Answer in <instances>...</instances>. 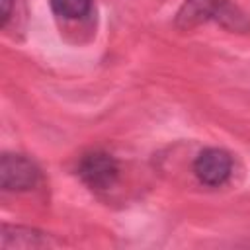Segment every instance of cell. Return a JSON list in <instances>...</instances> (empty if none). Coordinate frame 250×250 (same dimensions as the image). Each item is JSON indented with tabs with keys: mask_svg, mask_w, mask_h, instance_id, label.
Returning a JSON list of instances; mask_svg holds the SVG:
<instances>
[{
	"mask_svg": "<svg viewBox=\"0 0 250 250\" xmlns=\"http://www.w3.org/2000/svg\"><path fill=\"white\" fill-rule=\"evenodd\" d=\"M51 8L64 20H80L90 12L92 0H51Z\"/></svg>",
	"mask_w": 250,
	"mask_h": 250,
	"instance_id": "6",
	"label": "cell"
},
{
	"mask_svg": "<svg viewBox=\"0 0 250 250\" xmlns=\"http://www.w3.org/2000/svg\"><path fill=\"white\" fill-rule=\"evenodd\" d=\"M0 6H2V20H0V23H2V27H6L8 20L12 16V0H0Z\"/></svg>",
	"mask_w": 250,
	"mask_h": 250,
	"instance_id": "7",
	"label": "cell"
},
{
	"mask_svg": "<svg viewBox=\"0 0 250 250\" xmlns=\"http://www.w3.org/2000/svg\"><path fill=\"white\" fill-rule=\"evenodd\" d=\"M45 240L41 238V232L23 229V227H8L2 229V248H37L43 246Z\"/></svg>",
	"mask_w": 250,
	"mask_h": 250,
	"instance_id": "5",
	"label": "cell"
},
{
	"mask_svg": "<svg viewBox=\"0 0 250 250\" xmlns=\"http://www.w3.org/2000/svg\"><path fill=\"white\" fill-rule=\"evenodd\" d=\"M78 176L90 189L105 191L115 186L119 178V164L111 154L104 150H94L80 158Z\"/></svg>",
	"mask_w": 250,
	"mask_h": 250,
	"instance_id": "2",
	"label": "cell"
},
{
	"mask_svg": "<svg viewBox=\"0 0 250 250\" xmlns=\"http://www.w3.org/2000/svg\"><path fill=\"white\" fill-rule=\"evenodd\" d=\"M39 180V168L23 154H4L0 160V186L6 191L31 189Z\"/></svg>",
	"mask_w": 250,
	"mask_h": 250,
	"instance_id": "4",
	"label": "cell"
},
{
	"mask_svg": "<svg viewBox=\"0 0 250 250\" xmlns=\"http://www.w3.org/2000/svg\"><path fill=\"white\" fill-rule=\"evenodd\" d=\"M209 20H217L223 25H230L234 29L246 25L244 18L229 4V0H186L178 12L176 23L188 29Z\"/></svg>",
	"mask_w": 250,
	"mask_h": 250,
	"instance_id": "1",
	"label": "cell"
},
{
	"mask_svg": "<svg viewBox=\"0 0 250 250\" xmlns=\"http://www.w3.org/2000/svg\"><path fill=\"white\" fill-rule=\"evenodd\" d=\"M193 174L203 186H223L232 174V158L223 148H205L193 160Z\"/></svg>",
	"mask_w": 250,
	"mask_h": 250,
	"instance_id": "3",
	"label": "cell"
}]
</instances>
